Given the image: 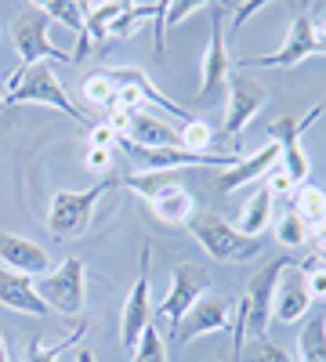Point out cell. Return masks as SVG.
Returning a JSON list of instances; mask_svg holds the SVG:
<instances>
[{"mask_svg": "<svg viewBox=\"0 0 326 362\" xmlns=\"http://www.w3.org/2000/svg\"><path fill=\"white\" fill-rule=\"evenodd\" d=\"M124 189H134L149 210L156 214V221L177 228V225H189L196 218V196L182 185V181H174L170 170H138V174H127L120 177Z\"/></svg>", "mask_w": 326, "mask_h": 362, "instance_id": "cell-1", "label": "cell"}, {"mask_svg": "<svg viewBox=\"0 0 326 362\" xmlns=\"http://www.w3.org/2000/svg\"><path fill=\"white\" fill-rule=\"evenodd\" d=\"M51 18L40 11V4H22V11L11 18V44L18 51V69L8 73L4 83H15L25 69H33L37 62H47V58H54V62H66L73 66L69 51H62L54 40H51Z\"/></svg>", "mask_w": 326, "mask_h": 362, "instance_id": "cell-2", "label": "cell"}, {"mask_svg": "<svg viewBox=\"0 0 326 362\" xmlns=\"http://www.w3.org/2000/svg\"><path fill=\"white\" fill-rule=\"evenodd\" d=\"M4 102H8V105H51V109H58V112L73 116L76 124H83V127L95 124V119L87 116L83 109L73 105L69 90L62 87V80L54 76V69H51L47 62H37L33 69H25L15 83H4Z\"/></svg>", "mask_w": 326, "mask_h": 362, "instance_id": "cell-3", "label": "cell"}, {"mask_svg": "<svg viewBox=\"0 0 326 362\" xmlns=\"http://www.w3.org/2000/svg\"><path fill=\"white\" fill-rule=\"evenodd\" d=\"M112 189H120V177H102L95 181L91 189H80V192H54L51 206H47V228L54 239H80L87 228H91L95 218V206L102 196H109Z\"/></svg>", "mask_w": 326, "mask_h": 362, "instance_id": "cell-4", "label": "cell"}, {"mask_svg": "<svg viewBox=\"0 0 326 362\" xmlns=\"http://www.w3.org/2000/svg\"><path fill=\"white\" fill-rule=\"evenodd\" d=\"M189 232L196 235V243L211 254L214 261H250L264 250L261 239H250L243 235L235 225H228L221 214H214V210H196V218L189 221Z\"/></svg>", "mask_w": 326, "mask_h": 362, "instance_id": "cell-5", "label": "cell"}, {"mask_svg": "<svg viewBox=\"0 0 326 362\" xmlns=\"http://www.w3.org/2000/svg\"><path fill=\"white\" fill-rule=\"evenodd\" d=\"M33 286L51 312L66 319H80L87 305V268L80 257H66L54 272H44L40 279H33Z\"/></svg>", "mask_w": 326, "mask_h": 362, "instance_id": "cell-6", "label": "cell"}, {"mask_svg": "<svg viewBox=\"0 0 326 362\" xmlns=\"http://www.w3.org/2000/svg\"><path fill=\"white\" fill-rule=\"evenodd\" d=\"M293 264V254H279L276 261L261 264L247 290H243V300H247V329H254V337H269V322H272V297H276V286H279V276Z\"/></svg>", "mask_w": 326, "mask_h": 362, "instance_id": "cell-7", "label": "cell"}, {"mask_svg": "<svg viewBox=\"0 0 326 362\" xmlns=\"http://www.w3.org/2000/svg\"><path fill=\"white\" fill-rule=\"evenodd\" d=\"M312 54H315V22L308 15H298V18H290V29H286L279 51L240 58V73H247V69H293Z\"/></svg>", "mask_w": 326, "mask_h": 362, "instance_id": "cell-8", "label": "cell"}, {"mask_svg": "<svg viewBox=\"0 0 326 362\" xmlns=\"http://www.w3.org/2000/svg\"><path fill=\"white\" fill-rule=\"evenodd\" d=\"M319 112H322V105H315L305 119H298V116H283V119H276V124L269 127V138L279 141V167L293 177V185H305V181H308L312 163H308L305 148H301V134L319 119Z\"/></svg>", "mask_w": 326, "mask_h": 362, "instance_id": "cell-9", "label": "cell"}, {"mask_svg": "<svg viewBox=\"0 0 326 362\" xmlns=\"http://www.w3.org/2000/svg\"><path fill=\"white\" fill-rule=\"evenodd\" d=\"M206 283H211V276H206L203 264H174L170 293L163 297V305H160V319L170 326V334H177V322H182L185 312L206 293Z\"/></svg>", "mask_w": 326, "mask_h": 362, "instance_id": "cell-10", "label": "cell"}, {"mask_svg": "<svg viewBox=\"0 0 326 362\" xmlns=\"http://www.w3.org/2000/svg\"><path fill=\"white\" fill-rule=\"evenodd\" d=\"M153 326V305H149V243L141 247V257H138V279H134V290L127 293L124 300V315H120V344L127 351H134L138 337Z\"/></svg>", "mask_w": 326, "mask_h": 362, "instance_id": "cell-11", "label": "cell"}, {"mask_svg": "<svg viewBox=\"0 0 326 362\" xmlns=\"http://www.w3.org/2000/svg\"><path fill=\"white\" fill-rule=\"evenodd\" d=\"M269 105V90H264L261 80L247 76V73H235L228 80V109H225V134L235 138L243 134V127L250 119Z\"/></svg>", "mask_w": 326, "mask_h": 362, "instance_id": "cell-12", "label": "cell"}, {"mask_svg": "<svg viewBox=\"0 0 326 362\" xmlns=\"http://www.w3.org/2000/svg\"><path fill=\"white\" fill-rule=\"evenodd\" d=\"M232 326V300L228 297H218V293H203L196 305L185 312V319L177 322V334L174 341H196L203 334H225V329Z\"/></svg>", "mask_w": 326, "mask_h": 362, "instance_id": "cell-13", "label": "cell"}, {"mask_svg": "<svg viewBox=\"0 0 326 362\" xmlns=\"http://www.w3.org/2000/svg\"><path fill=\"white\" fill-rule=\"evenodd\" d=\"M228 47H225V4H214V33L211 44L203 51V69H199V90H196V102H211L218 90L228 80Z\"/></svg>", "mask_w": 326, "mask_h": 362, "instance_id": "cell-14", "label": "cell"}, {"mask_svg": "<svg viewBox=\"0 0 326 362\" xmlns=\"http://www.w3.org/2000/svg\"><path fill=\"white\" fill-rule=\"evenodd\" d=\"M308 312H312V293L305 286L298 261H293L279 276V286H276V297H272V315L279 322H301Z\"/></svg>", "mask_w": 326, "mask_h": 362, "instance_id": "cell-15", "label": "cell"}, {"mask_svg": "<svg viewBox=\"0 0 326 362\" xmlns=\"http://www.w3.org/2000/svg\"><path fill=\"white\" fill-rule=\"evenodd\" d=\"M47 250L37 247L33 239H22V235H11V232H0V264L11 268V272H22V276H44L47 272Z\"/></svg>", "mask_w": 326, "mask_h": 362, "instance_id": "cell-16", "label": "cell"}, {"mask_svg": "<svg viewBox=\"0 0 326 362\" xmlns=\"http://www.w3.org/2000/svg\"><path fill=\"white\" fill-rule=\"evenodd\" d=\"M0 305L11 308V312H22V315H47L51 312L40 300L33 279L22 276V272L4 268V264H0Z\"/></svg>", "mask_w": 326, "mask_h": 362, "instance_id": "cell-17", "label": "cell"}, {"mask_svg": "<svg viewBox=\"0 0 326 362\" xmlns=\"http://www.w3.org/2000/svg\"><path fill=\"white\" fill-rule=\"evenodd\" d=\"M279 163V141H272V145H264V148H257L254 156H240L232 167H225L221 170V177H218V189L221 192H232V189H243V185H250V181H257V177H264L272 167Z\"/></svg>", "mask_w": 326, "mask_h": 362, "instance_id": "cell-18", "label": "cell"}, {"mask_svg": "<svg viewBox=\"0 0 326 362\" xmlns=\"http://www.w3.org/2000/svg\"><path fill=\"white\" fill-rule=\"evenodd\" d=\"M127 141L145 145V148H182V141H177V131H170L167 124H160V119L149 116V112H131Z\"/></svg>", "mask_w": 326, "mask_h": 362, "instance_id": "cell-19", "label": "cell"}, {"mask_svg": "<svg viewBox=\"0 0 326 362\" xmlns=\"http://www.w3.org/2000/svg\"><path fill=\"white\" fill-rule=\"evenodd\" d=\"M269 221H272V192L261 185L240 210V232L250 235V239H261V232L269 228Z\"/></svg>", "mask_w": 326, "mask_h": 362, "instance_id": "cell-20", "label": "cell"}, {"mask_svg": "<svg viewBox=\"0 0 326 362\" xmlns=\"http://www.w3.org/2000/svg\"><path fill=\"white\" fill-rule=\"evenodd\" d=\"M293 214L305 221L308 232L326 225V192L319 185H308V181L298 185V189H293Z\"/></svg>", "mask_w": 326, "mask_h": 362, "instance_id": "cell-21", "label": "cell"}, {"mask_svg": "<svg viewBox=\"0 0 326 362\" xmlns=\"http://www.w3.org/2000/svg\"><path fill=\"white\" fill-rule=\"evenodd\" d=\"M203 8H206L203 0H170V4H163V15H160V22H156V51L167 47V29L182 25L189 15H196V11H203Z\"/></svg>", "mask_w": 326, "mask_h": 362, "instance_id": "cell-22", "label": "cell"}, {"mask_svg": "<svg viewBox=\"0 0 326 362\" xmlns=\"http://www.w3.org/2000/svg\"><path fill=\"white\" fill-rule=\"evenodd\" d=\"M298 355L301 362H326V322L322 315H312L298 337Z\"/></svg>", "mask_w": 326, "mask_h": 362, "instance_id": "cell-23", "label": "cell"}, {"mask_svg": "<svg viewBox=\"0 0 326 362\" xmlns=\"http://www.w3.org/2000/svg\"><path fill=\"white\" fill-rule=\"evenodd\" d=\"M40 11L51 18V22H62L66 29L80 37L83 33V15H87V0H44Z\"/></svg>", "mask_w": 326, "mask_h": 362, "instance_id": "cell-24", "label": "cell"}, {"mask_svg": "<svg viewBox=\"0 0 326 362\" xmlns=\"http://www.w3.org/2000/svg\"><path fill=\"white\" fill-rule=\"evenodd\" d=\"M83 334H87V326L76 322V326H73V334L62 337V341H54V344H44L40 337H37V341H29V348H25V362H58V358H62V351H69L76 341H83Z\"/></svg>", "mask_w": 326, "mask_h": 362, "instance_id": "cell-25", "label": "cell"}, {"mask_svg": "<svg viewBox=\"0 0 326 362\" xmlns=\"http://www.w3.org/2000/svg\"><path fill=\"white\" fill-rule=\"evenodd\" d=\"M177 141H182L185 153H211V145H214V127L206 124V119H196L189 116L182 131H177Z\"/></svg>", "mask_w": 326, "mask_h": 362, "instance_id": "cell-26", "label": "cell"}, {"mask_svg": "<svg viewBox=\"0 0 326 362\" xmlns=\"http://www.w3.org/2000/svg\"><path fill=\"white\" fill-rule=\"evenodd\" d=\"M83 98L91 102V105H98V109H105V112L116 109V83L109 80L105 69H102V73H91V76H83Z\"/></svg>", "mask_w": 326, "mask_h": 362, "instance_id": "cell-27", "label": "cell"}, {"mask_svg": "<svg viewBox=\"0 0 326 362\" xmlns=\"http://www.w3.org/2000/svg\"><path fill=\"white\" fill-rule=\"evenodd\" d=\"M131 362H167V341H163V334L156 326H149L138 337V344L131 351Z\"/></svg>", "mask_w": 326, "mask_h": 362, "instance_id": "cell-28", "label": "cell"}, {"mask_svg": "<svg viewBox=\"0 0 326 362\" xmlns=\"http://www.w3.org/2000/svg\"><path fill=\"white\" fill-rule=\"evenodd\" d=\"M276 239H279L283 250H298V247L308 243V228H305V221L290 210V214H283V218L276 221Z\"/></svg>", "mask_w": 326, "mask_h": 362, "instance_id": "cell-29", "label": "cell"}, {"mask_svg": "<svg viewBox=\"0 0 326 362\" xmlns=\"http://www.w3.org/2000/svg\"><path fill=\"white\" fill-rule=\"evenodd\" d=\"M298 268H301V276H305V286H308L312 300H326V261L312 254V257L298 261Z\"/></svg>", "mask_w": 326, "mask_h": 362, "instance_id": "cell-30", "label": "cell"}, {"mask_svg": "<svg viewBox=\"0 0 326 362\" xmlns=\"http://www.w3.org/2000/svg\"><path fill=\"white\" fill-rule=\"evenodd\" d=\"M240 362H293L279 344H272L269 337H254L243 351H240Z\"/></svg>", "mask_w": 326, "mask_h": 362, "instance_id": "cell-31", "label": "cell"}, {"mask_svg": "<svg viewBox=\"0 0 326 362\" xmlns=\"http://www.w3.org/2000/svg\"><path fill=\"white\" fill-rule=\"evenodd\" d=\"M264 189H269V192H272V199H276V196H293V189H298V185H293V177L276 163L269 174H264Z\"/></svg>", "mask_w": 326, "mask_h": 362, "instance_id": "cell-32", "label": "cell"}, {"mask_svg": "<svg viewBox=\"0 0 326 362\" xmlns=\"http://www.w3.org/2000/svg\"><path fill=\"white\" fill-rule=\"evenodd\" d=\"M83 163L91 167L95 174H105V170L112 167V153H109V148H102V145H87V153H83Z\"/></svg>", "mask_w": 326, "mask_h": 362, "instance_id": "cell-33", "label": "cell"}, {"mask_svg": "<svg viewBox=\"0 0 326 362\" xmlns=\"http://www.w3.org/2000/svg\"><path fill=\"white\" fill-rule=\"evenodd\" d=\"M87 134H91V145H102V148H109L112 138H116L109 124H91V127H87Z\"/></svg>", "mask_w": 326, "mask_h": 362, "instance_id": "cell-34", "label": "cell"}, {"mask_svg": "<svg viewBox=\"0 0 326 362\" xmlns=\"http://www.w3.org/2000/svg\"><path fill=\"white\" fill-rule=\"evenodd\" d=\"M261 8H264L261 0H254V4H240V8H235V22H232V25H235V29H243V22H247L250 15H257Z\"/></svg>", "mask_w": 326, "mask_h": 362, "instance_id": "cell-35", "label": "cell"}, {"mask_svg": "<svg viewBox=\"0 0 326 362\" xmlns=\"http://www.w3.org/2000/svg\"><path fill=\"white\" fill-rule=\"evenodd\" d=\"M315 54H326V22L315 25Z\"/></svg>", "mask_w": 326, "mask_h": 362, "instance_id": "cell-36", "label": "cell"}, {"mask_svg": "<svg viewBox=\"0 0 326 362\" xmlns=\"http://www.w3.org/2000/svg\"><path fill=\"white\" fill-rule=\"evenodd\" d=\"M0 362H11V355H8V341H4V334H0Z\"/></svg>", "mask_w": 326, "mask_h": 362, "instance_id": "cell-37", "label": "cell"}, {"mask_svg": "<svg viewBox=\"0 0 326 362\" xmlns=\"http://www.w3.org/2000/svg\"><path fill=\"white\" fill-rule=\"evenodd\" d=\"M76 362H95V355L87 351V348H80V351H76Z\"/></svg>", "mask_w": 326, "mask_h": 362, "instance_id": "cell-38", "label": "cell"}, {"mask_svg": "<svg viewBox=\"0 0 326 362\" xmlns=\"http://www.w3.org/2000/svg\"><path fill=\"white\" fill-rule=\"evenodd\" d=\"M8 109V102H4V90H0V112H4Z\"/></svg>", "mask_w": 326, "mask_h": 362, "instance_id": "cell-39", "label": "cell"}, {"mask_svg": "<svg viewBox=\"0 0 326 362\" xmlns=\"http://www.w3.org/2000/svg\"><path fill=\"white\" fill-rule=\"evenodd\" d=\"M322 322H326V315H322Z\"/></svg>", "mask_w": 326, "mask_h": 362, "instance_id": "cell-40", "label": "cell"}]
</instances>
